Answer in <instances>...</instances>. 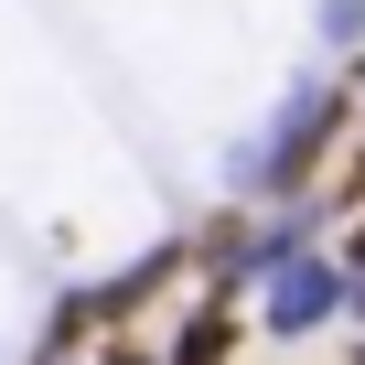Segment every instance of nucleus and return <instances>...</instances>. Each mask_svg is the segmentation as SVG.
Returning <instances> with one entry per match:
<instances>
[{
    "label": "nucleus",
    "mask_w": 365,
    "mask_h": 365,
    "mask_svg": "<svg viewBox=\"0 0 365 365\" xmlns=\"http://www.w3.org/2000/svg\"><path fill=\"white\" fill-rule=\"evenodd\" d=\"M354 365H365V344H354Z\"/></svg>",
    "instance_id": "8"
},
{
    "label": "nucleus",
    "mask_w": 365,
    "mask_h": 365,
    "mask_svg": "<svg viewBox=\"0 0 365 365\" xmlns=\"http://www.w3.org/2000/svg\"><path fill=\"white\" fill-rule=\"evenodd\" d=\"M344 279H354V312H365V226L344 237Z\"/></svg>",
    "instance_id": "6"
},
{
    "label": "nucleus",
    "mask_w": 365,
    "mask_h": 365,
    "mask_svg": "<svg viewBox=\"0 0 365 365\" xmlns=\"http://www.w3.org/2000/svg\"><path fill=\"white\" fill-rule=\"evenodd\" d=\"M226 354H237V301L215 290V301L182 312V333H172V354H161V365H226Z\"/></svg>",
    "instance_id": "4"
},
{
    "label": "nucleus",
    "mask_w": 365,
    "mask_h": 365,
    "mask_svg": "<svg viewBox=\"0 0 365 365\" xmlns=\"http://www.w3.org/2000/svg\"><path fill=\"white\" fill-rule=\"evenodd\" d=\"M182 258H194V247H161V258H140V269H118L108 290H76V301H65V312L43 322V354H65V344H86L97 322H118V312H140V301H150V290H161V279H172Z\"/></svg>",
    "instance_id": "3"
},
{
    "label": "nucleus",
    "mask_w": 365,
    "mask_h": 365,
    "mask_svg": "<svg viewBox=\"0 0 365 365\" xmlns=\"http://www.w3.org/2000/svg\"><path fill=\"white\" fill-rule=\"evenodd\" d=\"M344 140V76H312L279 118H269V140H247V161H237V182L247 194H301V182L322 172V150Z\"/></svg>",
    "instance_id": "1"
},
{
    "label": "nucleus",
    "mask_w": 365,
    "mask_h": 365,
    "mask_svg": "<svg viewBox=\"0 0 365 365\" xmlns=\"http://www.w3.org/2000/svg\"><path fill=\"white\" fill-rule=\"evenodd\" d=\"M333 312H354V279H344V258H322V247H301V258L269 269V290H258V322H269V333H322Z\"/></svg>",
    "instance_id": "2"
},
{
    "label": "nucleus",
    "mask_w": 365,
    "mask_h": 365,
    "mask_svg": "<svg viewBox=\"0 0 365 365\" xmlns=\"http://www.w3.org/2000/svg\"><path fill=\"white\" fill-rule=\"evenodd\" d=\"M97 365H150V354H140V344H108V354H97Z\"/></svg>",
    "instance_id": "7"
},
{
    "label": "nucleus",
    "mask_w": 365,
    "mask_h": 365,
    "mask_svg": "<svg viewBox=\"0 0 365 365\" xmlns=\"http://www.w3.org/2000/svg\"><path fill=\"white\" fill-rule=\"evenodd\" d=\"M365 33V0H322V43H354Z\"/></svg>",
    "instance_id": "5"
}]
</instances>
